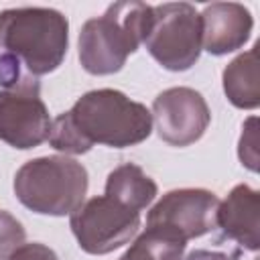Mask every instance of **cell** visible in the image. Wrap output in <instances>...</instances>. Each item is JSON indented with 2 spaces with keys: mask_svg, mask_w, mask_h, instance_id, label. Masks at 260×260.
Instances as JSON below:
<instances>
[{
  "mask_svg": "<svg viewBox=\"0 0 260 260\" xmlns=\"http://www.w3.org/2000/svg\"><path fill=\"white\" fill-rule=\"evenodd\" d=\"M69 45V22L55 8H8L0 12V53L12 55L32 77L55 71Z\"/></svg>",
  "mask_w": 260,
  "mask_h": 260,
  "instance_id": "cell-1",
  "label": "cell"
},
{
  "mask_svg": "<svg viewBox=\"0 0 260 260\" xmlns=\"http://www.w3.org/2000/svg\"><path fill=\"white\" fill-rule=\"evenodd\" d=\"M152 26V6L116 2L104 16L89 18L79 32V61L91 75H110L124 67Z\"/></svg>",
  "mask_w": 260,
  "mask_h": 260,
  "instance_id": "cell-2",
  "label": "cell"
},
{
  "mask_svg": "<svg viewBox=\"0 0 260 260\" xmlns=\"http://www.w3.org/2000/svg\"><path fill=\"white\" fill-rule=\"evenodd\" d=\"M67 114L89 148L93 144L134 146L152 132V114L146 106L110 87L83 93Z\"/></svg>",
  "mask_w": 260,
  "mask_h": 260,
  "instance_id": "cell-3",
  "label": "cell"
},
{
  "mask_svg": "<svg viewBox=\"0 0 260 260\" xmlns=\"http://www.w3.org/2000/svg\"><path fill=\"white\" fill-rule=\"evenodd\" d=\"M87 193V171L69 156H39L14 175V195L41 215H69Z\"/></svg>",
  "mask_w": 260,
  "mask_h": 260,
  "instance_id": "cell-4",
  "label": "cell"
},
{
  "mask_svg": "<svg viewBox=\"0 0 260 260\" xmlns=\"http://www.w3.org/2000/svg\"><path fill=\"white\" fill-rule=\"evenodd\" d=\"M146 51L169 71H187L201 53V18L187 2L152 6V26L144 39Z\"/></svg>",
  "mask_w": 260,
  "mask_h": 260,
  "instance_id": "cell-5",
  "label": "cell"
},
{
  "mask_svg": "<svg viewBox=\"0 0 260 260\" xmlns=\"http://www.w3.org/2000/svg\"><path fill=\"white\" fill-rule=\"evenodd\" d=\"M69 228L87 254H110L128 244L138 228L140 213L124 207L108 195L91 197L69 213Z\"/></svg>",
  "mask_w": 260,
  "mask_h": 260,
  "instance_id": "cell-6",
  "label": "cell"
},
{
  "mask_svg": "<svg viewBox=\"0 0 260 260\" xmlns=\"http://www.w3.org/2000/svg\"><path fill=\"white\" fill-rule=\"evenodd\" d=\"M219 199L207 189H175L148 211L146 228L167 232L183 242L215 228Z\"/></svg>",
  "mask_w": 260,
  "mask_h": 260,
  "instance_id": "cell-7",
  "label": "cell"
},
{
  "mask_svg": "<svg viewBox=\"0 0 260 260\" xmlns=\"http://www.w3.org/2000/svg\"><path fill=\"white\" fill-rule=\"evenodd\" d=\"M152 120L160 140L173 146L197 142L211 120L205 98L191 87H169L152 102Z\"/></svg>",
  "mask_w": 260,
  "mask_h": 260,
  "instance_id": "cell-8",
  "label": "cell"
},
{
  "mask_svg": "<svg viewBox=\"0 0 260 260\" xmlns=\"http://www.w3.org/2000/svg\"><path fill=\"white\" fill-rule=\"evenodd\" d=\"M51 118L41 89H2L0 91V140L28 150L49 138Z\"/></svg>",
  "mask_w": 260,
  "mask_h": 260,
  "instance_id": "cell-9",
  "label": "cell"
},
{
  "mask_svg": "<svg viewBox=\"0 0 260 260\" xmlns=\"http://www.w3.org/2000/svg\"><path fill=\"white\" fill-rule=\"evenodd\" d=\"M199 18L201 49L211 55H228L236 49H242L254 26L250 10L238 2L207 4Z\"/></svg>",
  "mask_w": 260,
  "mask_h": 260,
  "instance_id": "cell-10",
  "label": "cell"
},
{
  "mask_svg": "<svg viewBox=\"0 0 260 260\" xmlns=\"http://www.w3.org/2000/svg\"><path fill=\"white\" fill-rule=\"evenodd\" d=\"M215 228L246 250L260 246V195L248 185H236L217 205Z\"/></svg>",
  "mask_w": 260,
  "mask_h": 260,
  "instance_id": "cell-11",
  "label": "cell"
},
{
  "mask_svg": "<svg viewBox=\"0 0 260 260\" xmlns=\"http://www.w3.org/2000/svg\"><path fill=\"white\" fill-rule=\"evenodd\" d=\"M156 191V183L132 162L116 167L106 181V195L138 213L152 203Z\"/></svg>",
  "mask_w": 260,
  "mask_h": 260,
  "instance_id": "cell-12",
  "label": "cell"
},
{
  "mask_svg": "<svg viewBox=\"0 0 260 260\" xmlns=\"http://www.w3.org/2000/svg\"><path fill=\"white\" fill-rule=\"evenodd\" d=\"M223 91L228 100L242 110H254L260 104L258 81V45L238 55L223 69Z\"/></svg>",
  "mask_w": 260,
  "mask_h": 260,
  "instance_id": "cell-13",
  "label": "cell"
},
{
  "mask_svg": "<svg viewBox=\"0 0 260 260\" xmlns=\"http://www.w3.org/2000/svg\"><path fill=\"white\" fill-rule=\"evenodd\" d=\"M183 240L154 230L146 228L144 234L138 236V240L118 258V260H179L185 250Z\"/></svg>",
  "mask_w": 260,
  "mask_h": 260,
  "instance_id": "cell-14",
  "label": "cell"
},
{
  "mask_svg": "<svg viewBox=\"0 0 260 260\" xmlns=\"http://www.w3.org/2000/svg\"><path fill=\"white\" fill-rule=\"evenodd\" d=\"M47 140L55 150H61L65 154H83V152L91 150L85 144V140L81 138V134L77 132V128H75V124L67 112L59 114L51 122V130H49Z\"/></svg>",
  "mask_w": 260,
  "mask_h": 260,
  "instance_id": "cell-15",
  "label": "cell"
},
{
  "mask_svg": "<svg viewBox=\"0 0 260 260\" xmlns=\"http://www.w3.org/2000/svg\"><path fill=\"white\" fill-rule=\"evenodd\" d=\"M0 87L10 89H41L39 79L32 77L12 55L0 53Z\"/></svg>",
  "mask_w": 260,
  "mask_h": 260,
  "instance_id": "cell-16",
  "label": "cell"
},
{
  "mask_svg": "<svg viewBox=\"0 0 260 260\" xmlns=\"http://www.w3.org/2000/svg\"><path fill=\"white\" fill-rule=\"evenodd\" d=\"M24 238L26 232L22 223L8 211L0 209V260H8L10 254L24 244Z\"/></svg>",
  "mask_w": 260,
  "mask_h": 260,
  "instance_id": "cell-17",
  "label": "cell"
},
{
  "mask_svg": "<svg viewBox=\"0 0 260 260\" xmlns=\"http://www.w3.org/2000/svg\"><path fill=\"white\" fill-rule=\"evenodd\" d=\"M242 136H240V160L242 165H246L250 171H258V150H256V118H248L244 128H242Z\"/></svg>",
  "mask_w": 260,
  "mask_h": 260,
  "instance_id": "cell-18",
  "label": "cell"
},
{
  "mask_svg": "<svg viewBox=\"0 0 260 260\" xmlns=\"http://www.w3.org/2000/svg\"><path fill=\"white\" fill-rule=\"evenodd\" d=\"M8 260H59V256L45 244L32 242V244H22L16 248Z\"/></svg>",
  "mask_w": 260,
  "mask_h": 260,
  "instance_id": "cell-19",
  "label": "cell"
},
{
  "mask_svg": "<svg viewBox=\"0 0 260 260\" xmlns=\"http://www.w3.org/2000/svg\"><path fill=\"white\" fill-rule=\"evenodd\" d=\"M179 260H236L230 254L223 252H211V250H193L191 254H187L185 258L181 256Z\"/></svg>",
  "mask_w": 260,
  "mask_h": 260,
  "instance_id": "cell-20",
  "label": "cell"
}]
</instances>
